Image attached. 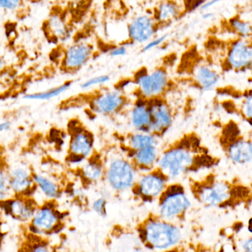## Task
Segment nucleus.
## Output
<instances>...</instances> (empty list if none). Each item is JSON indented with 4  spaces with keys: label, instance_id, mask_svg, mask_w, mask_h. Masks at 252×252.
Listing matches in <instances>:
<instances>
[{
    "label": "nucleus",
    "instance_id": "nucleus-1",
    "mask_svg": "<svg viewBox=\"0 0 252 252\" xmlns=\"http://www.w3.org/2000/svg\"><path fill=\"white\" fill-rule=\"evenodd\" d=\"M219 162V158L210 154L199 137L190 133L161 151L157 168L169 182H176L191 173L213 168Z\"/></svg>",
    "mask_w": 252,
    "mask_h": 252
},
{
    "label": "nucleus",
    "instance_id": "nucleus-2",
    "mask_svg": "<svg viewBox=\"0 0 252 252\" xmlns=\"http://www.w3.org/2000/svg\"><path fill=\"white\" fill-rule=\"evenodd\" d=\"M189 189L194 199L207 208L246 205L252 198V185L222 179L213 173L190 181Z\"/></svg>",
    "mask_w": 252,
    "mask_h": 252
},
{
    "label": "nucleus",
    "instance_id": "nucleus-3",
    "mask_svg": "<svg viewBox=\"0 0 252 252\" xmlns=\"http://www.w3.org/2000/svg\"><path fill=\"white\" fill-rule=\"evenodd\" d=\"M138 238L146 248L157 252H164L181 246L183 230L179 223L168 221L151 214L139 223Z\"/></svg>",
    "mask_w": 252,
    "mask_h": 252
},
{
    "label": "nucleus",
    "instance_id": "nucleus-4",
    "mask_svg": "<svg viewBox=\"0 0 252 252\" xmlns=\"http://www.w3.org/2000/svg\"><path fill=\"white\" fill-rule=\"evenodd\" d=\"M105 164L103 182L115 193L131 192L139 173L130 158L121 149L109 150L103 154Z\"/></svg>",
    "mask_w": 252,
    "mask_h": 252
},
{
    "label": "nucleus",
    "instance_id": "nucleus-5",
    "mask_svg": "<svg viewBox=\"0 0 252 252\" xmlns=\"http://www.w3.org/2000/svg\"><path fill=\"white\" fill-rule=\"evenodd\" d=\"M222 151L230 162L246 166L252 163V136H247L235 121L222 127L219 135Z\"/></svg>",
    "mask_w": 252,
    "mask_h": 252
},
{
    "label": "nucleus",
    "instance_id": "nucleus-6",
    "mask_svg": "<svg viewBox=\"0 0 252 252\" xmlns=\"http://www.w3.org/2000/svg\"><path fill=\"white\" fill-rule=\"evenodd\" d=\"M192 206V200L183 185L170 182L157 201L156 214L164 220L179 223Z\"/></svg>",
    "mask_w": 252,
    "mask_h": 252
},
{
    "label": "nucleus",
    "instance_id": "nucleus-7",
    "mask_svg": "<svg viewBox=\"0 0 252 252\" xmlns=\"http://www.w3.org/2000/svg\"><path fill=\"white\" fill-rule=\"evenodd\" d=\"M133 95L135 98L152 100L164 97L170 86L168 72L163 67H157L151 70L142 68L132 78Z\"/></svg>",
    "mask_w": 252,
    "mask_h": 252
},
{
    "label": "nucleus",
    "instance_id": "nucleus-8",
    "mask_svg": "<svg viewBox=\"0 0 252 252\" xmlns=\"http://www.w3.org/2000/svg\"><path fill=\"white\" fill-rule=\"evenodd\" d=\"M67 131L69 138L66 161L69 165L78 167L95 152L94 136L79 120H71Z\"/></svg>",
    "mask_w": 252,
    "mask_h": 252
},
{
    "label": "nucleus",
    "instance_id": "nucleus-9",
    "mask_svg": "<svg viewBox=\"0 0 252 252\" xmlns=\"http://www.w3.org/2000/svg\"><path fill=\"white\" fill-rule=\"evenodd\" d=\"M85 103L93 115L112 117L129 109L132 102L127 94L117 87H103L85 97Z\"/></svg>",
    "mask_w": 252,
    "mask_h": 252
},
{
    "label": "nucleus",
    "instance_id": "nucleus-10",
    "mask_svg": "<svg viewBox=\"0 0 252 252\" xmlns=\"http://www.w3.org/2000/svg\"><path fill=\"white\" fill-rule=\"evenodd\" d=\"M170 183L168 179L157 167L151 171L139 173L131 192L139 201L152 203L158 201Z\"/></svg>",
    "mask_w": 252,
    "mask_h": 252
},
{
    "label": "nucleus",
    "instance_id": "nucleus-11",
    "mask_svg": "<svg viewBox=\"0 0 252 252\" xmlns=\"http://www.w3.org/2000/svg\"><path fill=\"white\" fill-rule=\"evenodd\" d=\"M223 71L245 72L252 69V40L235 38L223 56Z\"/></svg>",
    "mask_w": 252,
    "mask_h": 252
},
{
    "label": "nucleus",
    "instance_id": "nucleus-12",
    "mask_svg": "<svg viewBox=\"0 0 252 252\" xmlns=\"http://www.w3.org/2000/svg\"><path fill=\"white\" fill-rule=\"evenodd\" d=\"M63 219V213L56 207V201H47L38 206L30 222V229L35 236L50 235L59 229Z\"/></svg>",
    "mask_w": 252,
    "mask_h": 252
},
{
    "label": "nucleus",
    "instance_id": "nucleus-13",
    "mask_svg": "<svg viewBox=\"0 0 252 252\" xmlns=\"http://www.w3.org/2000/svg\"><path fill=\"white\" fill-rule=\"evenodd\" d=\"M94 49L88 41H79L68 46L63 51L61 60V67L67 73H75L89 63Z\"/></svg>",
    "mask_w": 252,
    "mask_h": 252
},
{
    "label": "nucleus",
    "instance_id": "nucleus-14",
    "mask_svg": "<svg viewBox=\"0 0 252 252\" xmlns=\"http://www.w3.org/2000/svg\"><path fill=\"white\" fill-rule=\"evenodd\" d=\"M151 112V132L161 138L170 130L174 121L171 106L164 97L148 100Z\"/></svg>",
    "mask_w": 252,
    "mask_h": 252
},
{
    "label": "nucleus",
    "instance_id": "nucleus-15",
    "mask_svg": "<svg viewBox=\"0 0 252 252\" xmlns=\"http://www.w3.org/2000/svg\"><path fill=\"white\" fill-rule=\"evenodd\" d=\"M0 204L3 214L22 223H30L39 206L33 197L30 198L16 195H13Z\"/></svg>",
    "mask_w": 252,
    "mask_h": 252
},
{
    "label": "nucleus",
    "instance_id": "nucleus-16",
    "mask_svg": "<svg viewBox=\"0 0 252 252\" xmlns=\"http://www.w3.org/2000/svg\"><path fill=\"white\" fill-rule=\"evenodd\" d=\"M105 164L103 154L94 152L87 161L76 167V174L84 188L94 186L104 179Z\"/></svg>",
    "mask_w": 252,
    "mask_h": 252
},
{
    "label": "nucleus",
    "instance_id": "nucleus-17",
    "mask_svg": "<svg viewBox=\"0 0 252 252\" xmlns=\"http://www.w3.org/2000/svg\"><path fill=\"white\" fill-rule=\"evenodd\" d=\"M158 24L154 17L142 14L132 19L127 27V36L136 44H146L155 37Z\"/></svg>",
    "mask_w": 252,
    "mask_h": 252
},
{
    "label": "nucleus",
    "instance_id": "nucleus-18",
    "mask_svg": "<svg viewBox=\"0 0 252 252\" xmlns=\"http://www.w3.org/2000/svg\"><path fill=\"white\" fill-rule=\"evenodd\" d=\"M32 173L29 167L18 165L9 168L10 185L13 195L22 197H33L36 192Z\"/></svg>",
    "mask_w": 252,
    "mask_h": 252
},
{
    "label": "nucleus",
    "instance_id": "nucleus-19",
    "mask_svg": "<svg viewBox=\"0 0 252 252\" xmlns=\"http://www.w3.org/2000/svg\"><path fill=\"white\" fill-rule=\"evenodd\" d=\"M191 79L200 91H211L218 87L221 80V75L216 67L206 62L197 63L191 72Z\"/></svg>",
    "mask_w": 252,
    "mask_h": 252
},
{
    "label": "nucleus",
    "instance_id": "nucleus-20",
    "mask_svg": "<svg viewBox=\"0 0 252 252\" xmlns=\"http://www.w3.org/2000/svg\"><path fill=\"white\" fill-rule=\"evenodd\" d=\"M129 109V122L133 131L151 132V118L148 100L135 98Z\"/></svg>",
    "mask_w": 252,
    "mask_h": 252
},
{
    "label": "nucleus",
    "instance_id": "nucleus-21",
    "mask_svg": "<svg viewBox=\"0 0 252 252\" xmlns=\"http://www.w3.org/2000/svg\"><path fill=\"white\" fill-rule=\"evenodd\" d=\"M124 153L130 158L139 173H143L157 168L161 151L158 146H151Z\"/></svg>",
    "mask_w": 252,
    "mask_h": 252
},
{
    "label": "nucleus",
    "instance_id": "nucleus-22",
    "mask_svg": "<svg viewBox=\"0 0 252 252\" xmlns=\"http://www.w3.org/2000/svg\"><path fill=\"white\" fill-rule=\"evenodd\" d=\"M158 138L151 132L133 131L121 139V149L124 152L137 151L151 146H158Z\"/></svg>",
    "mask_w": 252,
    "mask_h": 252
},
{
    "label": "nucleus",
    "instance_id": "nucleus-23",
    "mask_svg": "<svg viewBox=\"0 0 252 252\" xmlns=\"http://www.w3.org/2000/svg\"><path fill=\"white\" fill-rule=\"evenodd\" d=\"M32 179L37 191L40 192L47 201H56L62 198L63 189L62 185L47 175L41 173H32Z\"/></svg>",
    "mask_w": 252,
    "mask_h": 252
},
{
    "label": "nucleus",
    "instance_id": "nucleus-24",
    "mask_svg": "<svg viewBox=\"0 0 252 252\" xmlns=\"http://www.w3.org/2000/svg\"><path fill=\"white\" fill-rule=\"evenodd\" d=\"M225 109L236 114L252 128V90L241 93L238 99L232 102L230 107Z\"/></svg>",
    "mask_w": 252,
    "mask_h": 252
},
{
    "label": "nucleus",
    "instance_id": "nucleus-25",
    "mask_svg": "<svg viewBox=\"0 0 252 252\" xmlns=\"http://www.w3.org/2000/svg\"><path fill=\"white\" fill-rule=\"evenodd\" d=\"M45 28L47 35L57 42H66L70 38L71 33L67 24L59 15L50 16L47 19Z\"/></svg>",
    "mask_w": 252,
    "mask_h": 252
},
{
    "label": "nucleus",
    "instance_id": "nucleus-26",
    "mask_svg": "<svg viewBox=\"0 0 252 252\" xmlns=\"http://www.w3.org/2000/svg\"><path fill=\"white\" fill-rule=\"evenodd\" d=\"M181 7L174 1H163L157 7L155 11L154 19L158 25H167L171 23L180 16Z\"/></svg>",
    "mask_w": 252,
    "mask_h": 252
},
{
    "label": "nucleus",
    "instance_id": "nucleus-27",
    "mask_svg": "<svg viewBox=\"0 0 252 252\" xmlns=\"http://www.w3.org/2000/svg\"><path fill=\"white\" fill-rule=\"evenodd\" d=\"M74 81H67L57 87L48 89L44 91L25 94L23 98L25 100H32V101H46V100H52L64 94L72 87Z\"/></svg>",
    "mask_w": 252,
    "mask_h": 252
},
{
    "label": "nucleus",
    "instance_id": "nucleus-28",
    "mask_svg": "<svg viewBox=\"0 0 252 252\" xmlns=\"http://www.w3.org/2000/svg\"><path fill=\"white\" fill-rule=\"evenodd\" d=\"M229 31L236 38L252 40V22L241 16H233L228 21Z\"/></svg>",
    "mask_w": 252,
    "mask_h": 252
},
{
    "label": "nucleus",
    "instance_id": "nucleus-29",
    "mask_svg": "<svg viewBox=\"0 0 252 252\" xmlns=\"http://www.w3.org/2000/svg\"><path fill=\"white\" fill-rule=\"evenodd\" d=\"M13 196L10 185L9 168L0 165V203Z\"/></svg>",
    "mask_w": 252,
    "mask_h": 252
},
{
    "label": "nucleus",
    "instance_id": "nucleus-30",
    "mask_svg": "<svg viewBox=\"0 0 252 252\" xmlns=\"http://www.w3.org/2000/svg\"><path fill=\"white\" fill-rule=\"evenodd\" d=\"M110 76L107 75H100L97 76L92 77L87 81L80 84V87L84 91L93 90L97 87H103L110 81Z\"/></svg>",
    "mask_w": 252,
    "mask_h": 252
},
{
    "label": "nucleus",
    "instance_id": "nucleus-31",
    "mask_svg": "<svg viewBox=\"0 0 252 252\" xmlns=\"http://www.w3.org/2000/svg\"><path fill=\"white\" fill-rule=\"evenodd\" d=\"M107 198L105 196H99L92 202L91 207L93 211L100 217L107 216Z\"/></svg>",
    "mask_w": 252,
    "mask_h": 252
},
{
    "label": "nucleus",
    "instance_id": "nucleus-32",
    "mask_svg": "<svg viewBox=\"0 0 252 252\" xmlns=\"http://www.w3.org/2000/svg\"><path fill=\"white\" fill-rule=\"evenodd\" d=\"M235 244L238 252H252V235L247 232V235L238 238Z\"/></svg>",
    "mask_w": 252,
    "mask_h": 252
},
{
    "label": "nucleus",
    "instance_id": "nucleus-33",
    "mask_svg": "<svg viewBox=\"0 0 252 252\" xmlns=\"http://www.w3.org/2000/svg\"><path fill=\"white\" fill-rule=\"evenodd\" d=\"M167 38H168V34H164V35H160V36L154 37L151 41L145 44L142 49V53H147V52L157 48V47L161 45L167 39Z\"/></svg>",
    "mask_w": 252,
    "mask_h": 252
},
{
    "label": "nucleus",
    "instance_id": "nucleus-34",
    "mask_svg": "<svg viewBox=\"0 0 252 252\" xmlns=\"http://www.w3.org/2000/svg\"><path fill=\"white\" fill-rule=\"evenodd\" d=\"M22 2V0H0V10L14 11L20 7Z\"/></svg>",
    "mask_w": 252,
    "mask_h": 252
},
{
    "label": "nucleus",
    "instance_id": "nucleus-35",
    "mask_svg": "<svg viewBox=\"0 0 252 252\" xmlns=\"http://www.w3.org/2000/svg\"><path fill=\"white\" fill-rule=\"evenodd\" d=\"M127 53V49L126 45H119L111 49L109 54L111 57L118 58L126 56Z\"/></svg>",
    "mask_w": 252,
    "mask_h": 252
},
{
    "label": "nucleus",
    "instance_id": "nucleus-36",
    "mask_svg": "<svg viewBox=\"0 0 252 252\" xmlns=\"http://www.w3.org/2000/svg\"><path fill=\"white\" fill-rule=\"evenodd\" d=\"M222 1H223V0H207V1L204 2V4L201 6L200 10H201V12L210 10L213 7L217 5L218 4L221 2Z\"/></svg>",
    "mask_w": 252,
    "mask_h": 252
},
{
    "label": "nucleus",
    "instance_id": "nucleus-37",
    "mask_svg": "<svg viewBox=\"0 0 252 252\" xmlns=\"http://www.w3.org/2000/svg\"><path fill=\"white\" fill-rule=\"evenodd\" d=\"M30 252H53L51 249L47 245V244L40 243V244H35L32 250Z\"/></svg>",
    "mask_w": 252,
    "mask_h": 252
},
{
    "label": "nucleus",
    "instance_id": "nucleus-38",
    "mask_svg": "<svg viewBox=\"0 0 252 252\" xmlns=\"http://www.w3.org/2000/svg\"><path fill=\"white\" fill-rule=\"evenodd\" d=\"M12 123L9 121H4L0 123V133L7 131L11 128Z\"/></svg>",
    "mask_w": 252,
    "mask_h": 252
},
{
    "label": "nucleus",
    "instance_id": "nucleus-39",
    "mask_svg": "<svg viewBox=\"0 0 252 252\" xmlns=\"http://www.w3.org/2000/svg\"><path fill=\"white\" fill-rule=\"evenodd\" d=\"M201 16H202V19H205V20H210L215 17V13L210 10H207V11L202 12Z\"/></svg>",
    "mask_w": 252,
    "mask_h": 252
},
{
    "label": "nucleus",
    "instance_id": "nucleus-40",
    "mask_svg": "<svg viewBox=\"0 0 252 252\" xmlns=\"http://www.w3.org/2000/svg\"><path fill=\"white\" fill-rule=\"evenodd\" d=\"M246 230L250 235H252V216L249 219L248 223L247 224V227H246Z\"/></svg>",
    "mask_w": 252,
    "mask_h": 252
},
{
    "label": "nucleus",
    "instance_id": "nucleus-41",
    "mask_svg": "<svg viewBox=\"0 0 252 252\" xmlns=\"http://www.w3.org/2000/svg\"><path fill=\"white\" fill-rule=\"evenodd\" d=\"M164 252H188L187 250H185V248H182L181 246L179 247H176V248L173 249V250H169V251Z\"/></svg>",
    "mask_w": 252,
    "mask_h": 252
},
{
    "label": "nucleus",
    "instance_id": "nucleus-42",
    "mask_svg": "<svg viewBox=\"0 0 252 252\" xmlns=\"http://www.w3.org/2000/svg\"><path fill=\"white\" fill-rule=\"evenodd\" d=\"M5 67V61H4V58L0 55V72L4 69Z\"/></svg>",
    "mask_w": 252,
    "mask_h": 252
},
{
    "label": "nucleus",
    "instance_id": "nucleus-43",
    "mask_svg": "<svg viewBox=\"0 0 252 252\" xmlns=\"http://www.w3.org/2000/svg\"><path fill=\"white\" fill-rule=\"evenodd\" d=\"M245 206L247 207V210L252 213V198Z\"/></svg>",
    "mask_w": 252,
    "mask_h": 252
},
{
    "label": "nucleus",
    "instance_id": "nucleus-44",
    "mask_svg": "<svg viewBox=\"0 0 252 252\" xmlns=\"http://www.w3.org/2000/svg\"><path fill=\"white\" fill-rule=\"evenodd\" d=\"M3 212L2 210H1V204H0V219H1V216H2Z\"/></svg>",
    "mask_w": 252,
    "mask_h": 252
},
{
    "label": "nucleus",
    "instance_id": "nucleus-45",
    "mask_svg": "<svg viewBox=\"0 0 252 252\" xmlns=\"http://www.w3.org/2000/svg\"><path fill=\"white\" fill-rule=\"evenodd\" d=\"M224 252L223 251V250H222V248L220 249V250H219V251H216V252Z\"/></svg>",
    "mask_w": 252,
    "mask_h": 252
}]
</instances>
